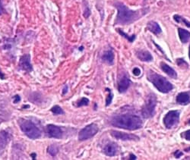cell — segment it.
I'll return each mask as SVG.
<instances>
[{
	"label": "cell",
	"instance_id": "5bb4252c",
	"mask_svg": "<svg viewBox=\"0 0 190 160\" xmlns=\"http://www.w3.org/2000/svg\"><path fill=\"white\" fill-rule=\"evenodd\" d=\"M136 56L142 61L149 62V61L153 60V57H152L151 54L146 50H138V51H136Z\"/></svg>",
	"mask_w": 190,
	"mask_h": 160
},
{
	"label": "cell",
	"instance_id": "484cf974",
	"mask_svg": "<svg viewBox=\"0 0 190 160\" xmlns=\"http://www.w3.org/2000/svg\"><path fill=\"white\" fill-rule=\"evenodd\" d=\"M177 65L179 66V67H182V68H184V67H188V64L186 63V61L183 59H177Z\"/></svg>",
	"mask_w": 190,
	"mask_h": 160
},
{
	"label": "cell",
	"instance_id": "74e56055",
	"mask_svg": "<svg viewBox=\"0 0 190 160\" xmlns=\"http://www.w3.org/2000/svg\"><path fill=\"white\" fill-rule=\"evenodd\" d=\"M189 87H190V84H189Z\"/></svg>",
	"mask_w": 190,
	"mask_h": 160
},
{
	"label": "cell",
	"instance_id": "7402d4cb",
	"mask_svg": "<svg viewBox=\"0 0 190 160\" xmlns=\"http://www.w3.org/2000/svg\"><path fill=\"white\" fill-rule=\"evenodd\" d=\"M173 18H174V20H176L177 22L183 23V24H185V25H186V27H190V22H189L188 20H186V19H185V18H182L181 16L178 15H175L173 16Z\"/></svg>",
	"mask_w": 190,
	"mask_h": 160
},
{
	"label": "cell",
	"instance_id": "d6986e66",
	"mask_svg": "<svg viewBox=\"0 0 190 160\" xmlns=\"http://www.w3.org/2000/svg\"><path fill=\"white\" fill-rule=\"evenodd\" d=\"M178 34L180 40L183 43H186L190 40V33L183 28H178Z\"/></svg>",
	"mask_w": 190,
	"mask_h": 160
},
{
	"label": "cell",
	"instance_id": "8d00e7d4",
	"mask_svg": "<svg viewBox=\"0 0 190 160\" xmlns=\"http://www.w3.org/2000/svg\"><path fill=\"white\" fill-rule=\"evenodd\" d=\"M189 59H190V46H189Z\"/></svg>",
	"mask_w": 190,
	"mask_h": 160
},
{
	"label": "cell",
	"instance_id": "d590c367",
	"mask_svg": "<svg viewBox=\"0 0 190 160\" xmlns=\"http://www.w3.org/2000/svg\"><path fill=\"white\" fill-rule=\"evenodd\" d=\"M32 156H33V159H35V156H36V154H32Z\"/></svg>",
	"mask_w": 190,
	"mask_h": 160
},
{
	"label": "cell",
	"instance_id": "2e32d148",
	"mask_svg": "<svg viewBox=\"0 0 190 160\" xmlns=\"http://www.w3.org/2000/svg\"><path fill=\"white\" fill-rule=\"evenodd\" d=\"M114 57H115V56H114L113 50H109L103 54L101 59L102 61H104V62L106 63L107 65H113V63H114Z\"/></svg>",
	"mask_w": 190,
	"mask_h": 160
},
{
	"label": "cell",
	"instance_id": "836d02e7",
	"mask_svg": "<svg viewBox=\"0 0 190 160\" xmlns=\"http://www.w3.org/2000/svg\"><path fill=\"white\" fill-rule=\"evenodd\" d=\"M0 78H1L2 80H4V78H5L4 74L1 71V70H0Z\"/></svg>",
	"mask_w": 190,
	"mask_h": 160
},
{
	"label": "cell",
	"instance_id": "ac0fdd59",
	"mask_svg": "<svg viewBox=\"0 0 190 160\" xmlns=\"http://www.w3.org/2000/svg\"><path fill=\"white\" fill-rule=\"evenodd\" d=\"M147 30L151 31V33L154 34H159L161 33V28L160 27V25L156 22V21H154V20H151L150 22L147 23Z\"/></svg>",
	"mask_w": 190,
	"mask_h": 160
},
{
	"label": "cell",
	"instance_id": "5b68a950",
	"mask_svg": "<svg viewBox=\"0 0 190 160\" xmlns=\"http://www.w3.org/2000/svg\"><path fill=\"white\" fill-rule=\"evenodd\" d=\"M157 106V97L154 93H150L145 99V104L142 109V114L145 118H150L154 115Z\"/></svg>",
	"mask_w": 190,
	"mask_h": 160
},
{
	"label": "cell",
	"instance_id": "cb8c5ba5",
	"mask_svg": "<svg viewBox=\"0 0 190 160\" xmlns=\"http://www.w3.org/2000/svg\"><path fill=\"white\" fill-rule=\"evenodd\" d=\"M89 104V99L88 98H85V97H83L82 98V99L80 100L78 102L77 106L78 107H82V106H86Z\"/></svg>",
	"mask_w": 190,
	"mask_h": 160
},
{
	"label": "cell",
	"instance_id": "f1b7e54d",
	"mask_svg": "<svg viewBox=\"0 0 190 160\" xmlns=\"http://www.w3.org/2000/svg\"><path fill=\"white\" fill-rule=\"evenodd\" d=\"M132 73H133L134 75L136 76H139L141 75V70L138 68H135L132 70Z\"/></svg>",
	"mask_w": 190,
	"mask_h": 160
},
{
	"label": "cell",
	"instance_id": "7a4b0ae2",
	"mask_svg": "<svg viewBox=\"0 0 190 160\" xmlns=\"http://www.w3.org/2000/svg\"><path fill=\"white\" fill-rule=\"evenodd\" d=\"M111 124L116 128L134 131L143 126L142 119L139 116L131 114H123L113 116L111 118Z\"/></svg>",
	"mask_w": 190,
	"mask_h": 160
},
{
	"label": "cell",
	"instance_id": "8fae6325",
	"mask_svg": "<svg viewBox=\"0 0 190 160\" xmlns=\"http://www.w3.org/2000/svg\"><path fill=\"white\" fill-rule=\"evenodd\" d=\"M119 146L116 143L110 142L104 146L103 152L107 156H114L118 153Z\"/></svg>",
	"mask_w": 190,
	"mask_h": 160
},
{
	"label": "cell",
	"instance_id": "7c38bea8",
	"mask_svg": "<svg viewBox=\"0 0 190 160\" xmlns=\"http://www.w3.org/2000/svg\"><path fill=\"white\" fill-rule=\"evenodd\" d=\"M131 84V81L129 78L127 77L126 75L122 76L119 81H118V90L120 93H124L126 92L129 86Z\"/></svg>",
	"mask_w": 190,
	"mask_h": 160
},
{
	"label": "cell",
	"instance_id": "ffe728a7",
	"mask_svg": "<svg viewBox=\"0 0 190 160\" xmlns=\"http://www.w3.org/2000/svg\"><path fill=\"white\" fill-rule=\"evenodd\" d=\"M47 153L51 156H56L59 153V148L56 145H50L47 148Z\"/></svg>",
	"mask_w": 190,
	"mask_h": 160
},
{
	"label": "cell",
	"instance_id": "4316f807",
	"mask_svg": "<svg viewBox=\"0 0 190 160\" xmlns=\"http://www.w3.org/2000/svg\"><path fill=\"white\" fill-rule=\"evenodd\" d=\"M90 15H91V11H90V9H89V7L86 6L84 11V17L86 18H88L89 16H90Z\"/></svg>",
	"mask_w": 190,
	"mask_h": 160
},
{
	"label": "cell",
	"instance_id": "44dd1931",
	"mask_svg": "<svg viewBox=\"0 0 190 160\" xmlns=\"http://www.w3.org/2000/svg\"><path fill=\"white\" fill-rule=\"evenodd\" d=\"M50 111L52 112V114L55 115H64L65 114V112L63 111V109L59 106H54L52 107Z\"/></svg>",
	"mask_w": 190,
	"mask_h": 160
},
{
	"label": "cell",
	"instance_id": "d6a6232c",
	"mask_svg": "<svg viewBox=\"0 0 190 160\" xmlns=\"http://www.w3.org/2000/svg\"><path fill=\"white\" fill-rule=\"evenodd\" d=\"M67 92H68V86H65L63 88V90H62V94L65 95Z\"/></svg>",
	"mask_w": 190,
	"mask_h": 160
},
{
	"label": "cell",
	"instance_id": "9a60e30c",
	"mask_svg": "<svg viewBox=\"0 0 190 160\" xmlns=\"http://www.w3.org/2000/svg\"><path fill=\"white\" fill-rule=\"evenodd\" d=\"M177 102L180 105H188L190 102V92L179 93L177 97Z\"/></svg>",
	"mask_w": 190,
	"mask_h": 160
},
{
	"label": "cell",
	"instance_id": "e575fe53",
	"mask_svg": "<svg viewBox=\"0 0 190 160\" xmlns=\"http://www.w3.org/2000/svg\"><path fill=\"white\" fill-rule=\"evenodd\" d=\"M130 159H136V156H134L133 154H131V155H130Z\"/></svg>",
	"mask_w": 190,
	"mask_h": 160
},
{
	"label": "cell",
	"instance_id": "30bf717a",
	"mask_svg": "<svg viewBox=\"0 0 190 160\" xmlns=\"http://www.w3.org/2000/svg\"><path fill=\"white\" fill-rule=\"evenodd\" d=\"M19 68L25 71H31L32 65L31 63V56L29 54L24 55L20 58L19 60Z\"/></svg>",
	"mask_w": 190,
	"mask_h": 160
},
{
	"label": "cell",
	"instance_id": "9c48e42d",
	"mask_svg": "<svg viewBox=\"0 0 190 160\" xmlns=\"http://www.w3.org/2000/svg\"><path fill=\"white\" fill-rule=\"evenodd\" d=\"M111 135L113 136V138L117 139V140H138L139 138L137 137L135 134H127V133H123L121 131H111Z\"/></svg>",
	"mask_w": 190,
	"mask_h": 160
},
{
	"label": "cell",
	"instance_id": "4fadbf2b",
	"mask_svg": "<svg viewBox=\"0 0 190 160\" xmlns=\"http://www.w3.org/2000/svg\"><path fill=\"white\" fill-rule=\"evenodd\" d=\"M11 136L6 131H0V152H2L10 141Z\"/></svg>",
	"mask_w": 190,
	"mask_h": 160
},
{
	"label": "cell",
	"instance_id": "6da1fadb",
	"mask_svg": "<svg viewBox=\"0 0 190 160\" xmlns=\"http://www.w3.org/2000/svg\"><path fill=\"white\" fill-rule=\"evenodd\" d=\"M114 6L117 9L118 13L116 19V24H129L138 20L141 17L147 13V9H143L137 11H132L120 2H116Z\"/></svg>",
	"mask_w": 190,
	"mask_h": 160
},
{
	"label": "cell",
	"instance_id": "4dcf8cb0",
	"mask_svg": "<svg viewBox=\"0 0 190 160\" xmlns=\"http://www.w3.org/2000/svg\"><path fill=\"white\" fill-rule=\"evenodd\" d=\"M5 12V9L2 5V0H0V15H2V14Z\"/></svg>",
	"mask_w": 190,
	"mask_h": 160
},
{
	"label": "cell",
	"instance_id": "277c9868",
	"mask_svg": "<svg viewBox=\"0 0 190 160\" xmlns=\"http://www.w3.org/2000/svg\"><path fill=\"white\" fill-rule=\"evenodd\" d=\"M20 128L27 138L32 140H36L41 137V131L34 122L30 120L24 119L20 123Z\"/></svg>",
	"mask_w": 190,
	"mask_h": 160
},
{
	"label": "cell",
	"instance_id": "83f0119b",
	"mask_svg": "<svg viewBox=\"0 0 190 160\" xmlns=\"http://www.w3.org/2000/svg\"><path fill=\"white\" fill-rule=\"evenodd\" d=\"M183 137L186 140H190V130L183 133Z\"/></svg>",
	"mask_w": 190,
	"mask_h": 160
},
{
	"label": "cell",
	"instance_id": "8992f818",
	"mask_svg": "<svg viewBox=\"0 0 190 160\" xmlns=\"http://www.w3.org/2000/svg\"><path fill=\"white\" fill-rule=\"evenodd\" d=\"M99 131V128L97 124L94 123L89 124L88 126L84 127V128L82 129L78 134V140L80 141H84L93 138L95 134Z\"/></svg>",
	"mask_w": 190,
	"mask_h": 160
},
{
	"label": "cell",
	"instance_id": "603a6c76",
	"mask_svg": "<svg viewBox=\"0 0 190 160\" xmlns=\"http://www.w3.org/2000/svg\"><path fill=\"white\" fill-rule=\"evenodd\" d=\"M116 30H117L118 33H119L121 36H122L123 37H125L126 39H127V40H128L129 42H131V43H132V42L135 40V39H136V35H132V36H128L126 33H124V32L122 31V30H121L120 29H117Z\"/></svg>",
	"mask_w": 190,
	"mask_h": 160
},
{
	"label": "cell",
	"instance_id": "3957f363",
	"mask_svg": "<svg viewBox=\"0 0 190 160\" xmlns=\"http://www.w3.org/2000/svg\"><path fill=\"white\" fill-rule=\"evenodd\" d=\"M147 79L151 81L155 87L163 93H169L170 90H173V86L170 81H168L165 77L159 75L158 74L150 71L147 75Z\"/></svg>",
	"mask_w": 190,
	"mask_h": 160
},
{
	"label": "cell",
	"instance_id": "ba28073f",
	"mask_svg": "<svg viewBox=\"0 0 190 160\" xmlns=\"http://www.w3.org/2000/svg\"><path fill=\"white\" fill-rule=\"evenodd\" d=\"M46 133L50 138L59 139L62 137L63 132L59 127L53 124H48L46 127Z\"/></svg>",
	"mask_w": 190,
	"mask_h": 160
},
{
	"label": "cell",
	"instance_id": "1f68e13d",
	"mask_svg": "<svg viewBox=\"0 0 190 160\" xmlns=\"http://www.w3.org/2000/svg\"><path fill=\"white\" fill-rule=\"evenodd\" d=\"M182 155H183V153H181V152H179V151L176 152V153H175V154H174V156H175V157H176V158H179V157H180Z\"/></svg>",
	"mask_w": 190,
	"mask_h": 160
},
{
	"label": "cell",
	"instance_id": "d4e9b609",
	"mask_svg": "<svg viewBox=\"0 0 190 160\" xmlns=\"http://www.w3.org/2000/svg\"><path fill=\"white\" fill-rule=\"evenodd\" d=\"M109 91V94L108 96H107V98H106V106H108L110 105V103L112 102V100H113V93H112V92H111L110 90H109V89H107Z\"/></svg>",
	"mask_w": 190,
	"mask_h": 160
},
{
	"label": "cell",
	"instance_id": "e0dca14e",
	"mask_svg": "<svg viewBox=\"0 0 190 160\" xmlns=\"http://www.w3.org/2000/svg\"><path fill=\"white\" fill-rule=\"evenodd\" d=\"M161 68L162 69L163 72H165L168 76H170L172 78H177V74L176 72V71L173 68H171V67H170L167 64L164 63V62L161 63Z\"/></svg>",
	"mask_w": 190,
	"mask_h": 160
},
{
	"label": "cell",
	"instance_id": "f546056e",
	"mask_svg": "<svg viewBox=\"0 0 190 160\" xmlns=\"http://www.w3.org/2000/svg\"><path fill=\"white\" fill-rule=\"evenodd\" d=\"M12 99H13L14 103H18V102L21 101V97H20V96H18V95H15V96Z\"/></svg>",
	"mask_w": 190,
	"mask_h": 160
},
{
	"label": "cell",
	"instance_id": "52a82bcc",
	"mask_svg": "<svg viewBox=\"0 0 190 160\" xmlns=\"http://www.w3.org/2000/svg\"><path fill=\"white\" fill-rule=\"evenodd\" d=\"M179 111H170L163 118V123L167 128L171 129L177 126L179 122Z\"/></svg>",
	"mask_w": 190,
	"mask_h": 160
}]
</instances>
